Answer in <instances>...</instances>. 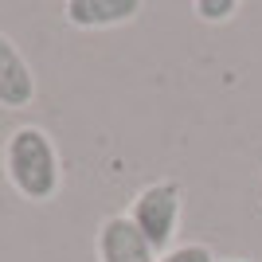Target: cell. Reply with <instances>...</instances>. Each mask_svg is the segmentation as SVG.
Returning a JSON list of instances; mask_svg holds the SVG:
<instances>
[{"label": "cell", "mask_w": 262, "mask_h": 262, "mask_svg": "<svg viewBox=\"0 0 262 262\" xmlns=\"http://www.w3.org/2000/svg\"><path fill=\"white\" fill-rule=\"evenodd\" d=\"M180 215H184V184L172 180V176L145 184L141 192L129 200V208H125V219L141 231V239L149 243L157 254L176 247Z\"/></svg>", "instance_id": "2"}, {"label": "cell", "mask_w": 262, "mask_h": 262, "mask_svg": "<svg viewBox=\"0 0 262 262\" xmlns=\"http://www.w3.org/2000/svg\"><path fill=\"white\" fill-rule=\"evenodd\" d=\"M137 12H141V0H67L63 20L78 32H106L137 20Z\"/></svg>", "instance_id": "5"}, {"label": "cell", "mask_w": 262, "mask_h": 262, "mask_svg": "<svg viewBox=\"0 0 262 262\" xmlns=\"http://www.w3.org/2000/svg\"><path fill=\"white\" fill-rule=\"evenodd\" d=\"M94 251H98V262H157V258H161V254L141 239V231L125 219V211L106 215L98 223Z\"/></svg>", "instance_id": "3"}, {"label": "cell", "mask_w": 262, "mask_h": 262, "mask_svg": "<svg viewBox=\"0 0 262 262\" xmlns=\"http://www.w3.org/2000/svg\"><path fill=\"white\" fill-rule=\"evenodd\" d=\"M157 262H219L208 243H176L172 251H164Z\"/></svg>", "instance_id": "7"}, {"label": "cell", "mask_w": 262, "mask_h": 262, "mask_svg": "<svg viewBox=\"0 0 262 262\" xmlns=\"http://www.w3.org/2000/svg\"><path fill=\"white\" fill-rule=\"evenodd\" d=\"M239 8H243L239 0H196L192 4L196 20H204V24H227V20H235Z\"/></svg>", "instance_id": "6"}, {"label": "cell", "mask_w": 262, "mask_h": 262, "mask_svg": "<svg viewBox=\"0 0 262 262\" xmlns=\"http://www.w3.org/2000/svg\"><path fill=\"white\" fill-rule=\"evenodd\" d=\"M35 102V75L32 63L20 55V47L0 32V106L4 110H28Z\"/></svg>", "instance_id": "4"}, {"label": "cell", "mask_w": 262, "mask_h": 262, "mask_svg": "<svg viewBox=\"0 0 262 262\" xmlns=\"http://www.w3.org/2000/svg\"><path fill=\"white\" fill-rule=\"evenodd\" d=\"M4 180L28 204H51L63 188V161L51 133L39 125H16L4 141Z\"/></svg>", "instance_id": "1"}, {"label": "cell", "mask_w": 262, "mask_h": 262, "mask_svg": "<svg viewBox=\"0 0 262 262\" xmlns=\"http://www.w3.org/2000/svg\"><path fill=\"white\" fill-rule=\"evenodd\" d=\"M219 262H247V258H219Z\"/></svg>", "instance_id": "8"}]
</instances>
